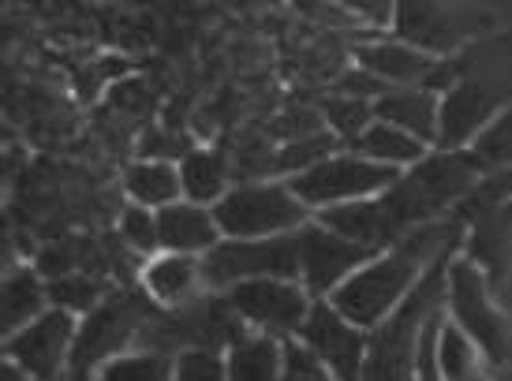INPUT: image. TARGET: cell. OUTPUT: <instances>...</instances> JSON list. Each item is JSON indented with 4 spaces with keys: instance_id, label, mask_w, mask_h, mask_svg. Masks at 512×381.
<instances>
[{
    "instance_id": "cell-16",
    "label": "cell",
    "mask_w": 512,
    "mask_h": 381,
    "mask_svg": "<svg viewBox=\"0 0 512 381\" xmlns=\"http://www.w3.org/2000/svg\"><path fill=\"white\" fill-rule=\"evenodd\" d=\"M157 232H161V251L172 254H195V258H206L217 243L225 240L221 228H217L214 210L206 206H195V202H172L157 213Z\"/></svg>"
},
{
    "instance_id": "cell-4",
    "label": "cell",
    "mask_w": 512,
    "mask_h": 381,
    "mask_svg": "<svg viewBox=\"0 0 512 381\" xmlns=\"http://www.w3.org/2000/svg\"><path fill=\"white\" fill-rule=\"evenodd\" d=\"M214 217L225 240L296 236L314 221V213L299 202L288 180H240L214 206Z\"/></svg>"
},
{
    "instance_id": "cell-6",
    "label": "cell",
    "mask_w": 512,
    "mask_h": 381,
    "mask_svg": "<svg viewBox=\"0 0 512 381\" xmlns=\"http://www.w3.org/2000/svg\"><path fill=\"white\" fill-rule=\"evenodd\" d=\"M400 180L397 169L378 165L370 157L356 154V150H337L326 161H318L314 169L303 176L288 180V187L296 191V198L311 213L333 210V206H348V202H363V198H378Z\"/></svg>"
},
{
    "instance_id": "cell-5",
    "label": "cell",
    "mask_w": 512,
    "mask_h": 381,
    "mask_svg": "<svg viewBox=\"0 0 512 381\" xmlns=\"http://www.w3.org/2000/svg\"><path fill=\"white\" fill-rule=\"evenodd\" d=\"M494 30H498V19L483 8L412 0V4H397V19H393L389 34L408 42L419 53H427V57L449 60L456 53H464L468 45L490 38Z\"/></svg>"
},
{
    "instance_id": "cell-27",
    "label": "cell",
    "mask_w": 512,
    "mask_h": 381,
    "mask_svg": "<svg viewBox=\"0 0 512 381\" xmlns=\"http://www.w3.org/2000/svg\"><path fill=\"white\" fill-rule=\"evenodd\" d=\"M172 381H228L225 352H210V348H187L176 355V374Z\"/></svg>"
},
{
    "instance_id": "cell-28",
    "label": "cell",
    "mask_w": 512,
    "mask_h": 381,
    "mask_svg": "<svg viewBox=\"0 0 512 381\" xmlns=\"http://www.w3.org/2000/svg\"><path fill=\"white\" fill-rule=\"evenodd\" d=\"M486 169H512V109L498 116V124L471 146Z\"/></svg>"
},
{
    "instance_id": "cell-7",
    "label": "cell",
    "mask_w": 512,
    "mask_h": 381,
    "mask_svg": "<svg viewBox=\"0 0 512 381\" xmlns=\"http://www.w3.org/2000/svg\"><path fill=\"white\" fill-rule=\"evenodd\" d=\"M206 292L225 296L243 281L281 277L299 281V243L296 236H273V240H221L202 258Z\"/></svg>"
},
{
    "instance_id": "cell-1",
    "label": "cell",
    "mask_w": 512,
    "mask_h": 381,
    "mask_svg": "<svg viewBox=\"0 0 512 381\" xmlns=\"http://www.w3.org/2000/svg\"><path fill=\"white\" fill-rule=\"evenodd\" d=\"M456 247H464V225L453 221V217L415 228L412 236H404V240L393 243L389 251H382L378 258H370L359 273H352V277L329 296V303H333L348 322H356L359 329L370 333V329H378L389 314H397V307L419 288V281L438 266L445 254L456 251Z\"/></svg>"
},
{
    "instance_id": "cell-12",
    "label": "cell",
    "mask_w": 512,
    "mask_h": 381,
    "mask_svg": "<svg viewBox=\"0 0 512 381\" xmlns=\"http://www.w3.org/2000/svg\"><path fill=\"white\" fill-rule=\"evenodd\" d=\"M139 284H143V292L150 296V303H157L161 311L191 307V303H199V299L206 296L202 258H195V254L161 251L143 262Z\"/></svg>"
},
{
    "instance_id": "cell-19",
    "label": "cell",
    "mask_w": 512,
    "mask_h": 381,
    "mask_svg": "<svg viewBox=\"0 0 512 381\" xmlns=\"http://www.w3.org/2000/svg\"><path fill=\"white\" fill-rule=\"evenodd\" d=\"M124 198L131 206H143V210L161 213L165 206L184 198V184H180V165L172 157H139L131 161L124 176H120Z\"/></svg>"
},
{
    "instance_id": "cell-11",
    "label": "cell",
    "mask_w": 512,
    "mask_h": 381,
    "mask_svg": "<svg viewBox=\"0 0 512 381\" xmlns=\"http://www.w3.org/2000/svg\"><path fill=\"white\" fill-rule=\"evenodd\" d=\"M299 340L322 359V367L337 381H363L370 333L359 329L356 322H348L329 299H314L311 314L299 329Z\"/></svg>"
},
{
    "instance_id": "cell-3",
    "label": "cell",
    "mask_w": 512,
    "mask_h": 381,
    "mask_svg": "<svg viewBox=\"0 0 512 381\" xmlns=\"http://www.w3.org/2000/svg\"><path fill=\"white\" fill-rule=\"evenodd\" d=\"M445 318L475 340V348L486 355L490 367H509L512 363V318L494 296V284L468 254L460 251L449 262V281H445Z\"/></svg>"
},
{
    "instance_id": "cell-18",
    "label": "cell",
    "mask_w": 512,
    "mask_h": 381,
    "mask_svg": "<svg viewBox=\"0 0 512 381\" xmlns=\"http://www.w3.org/2000/svg\"><path fill=\"white\" fill-rule=\"evenodd\" d=\"M180 184H184V198L195 206L214 210L217 202L236 187L232 180V161L225 157V150L217 146H191L180 154Z\"/></svg>"
},
{
    "instance_id": "cell-17",
    "label": "cell",
    "mask_w": 512,
    "mask_h": 381,
    "mask_svg": "<svg viewBox=\"0 0 512 381\" xmlns=\"http://www.w3.org/2000/svg\"><path fill=\"white\" fill-rule=\"evenodd\" d=\"M374 120L400 127L415 135L419 142H427L430 150L438 146V127H441V98L427 86H404V90H385L382 98L374 101Z\"/></svg>"
},
{
    "instance_id": "cell-29",
    "label": "cell",
    "mask_w": 512,
    "mask_h": 381,
    "mask_svg": "<svg viewBox=\"0 0 512 381\" xmlns=\"http://www.w3.org/2000/svg\"><path fill=\"white\" fill-rule=\"evenodd\" d=\"M281 381H337L322 367V359L303 344L299 337L285 340V367H281Z\"/></svg>"
},
{
    "instance_id": "cell-2",
    "label": "cell",
    "mask_w": 512,
    "mask_h": 381,
    "mask_svg": "<svg viewBox=\"0 0 512 381\" xmlns=\"http://www.w3.org/2000/svg\"><path fill=\"white\" fill-rule=\"evenodd\" d=\"M157 311L161 307L150 303L146 292L116 288L101 307H94L86 318H79L72 363H68V381H98V374L113 359L135 352L146 333V325L154 322Z\"/></svg>"
},
{
    "instance_id": "cell-26",
    "label": "cell",
    "mask_w": 512,
    "mask_h": 381,
    "mask_svg": "<svg viewBox=\"0 0 512 381\" xmlns=\"http://www.w3.org/2000/svg\"><path fill=\"white\" fill-rule=\"evenodd\" d=\"M116 236L120 243L128 247L131 254H139V258H154L161 254V232H157V213L154 210H143V206H124L120 210V221H116Z\"/></svg>"
},
{
    "instance_id": "cell-25",
    "label": "cell",
    "mask_w": 512,
    "mask_h": 381,
    "mask_svg": "<svg viewBox=\"0 0 512 381\" xmlns=\"http://www.w3.org/2000/svg\"><path fill=\"white\" fill-rule=\"evenodd\" d=\"M322 120H326V131H333L344 146H352V142L374 124V101H359V98H329L322 105Z\"/></svg>"
},
{
    "instance_id": "cell-21",
    "label": "cell",
    "mask_w": 512,
    "mask_h": 381,
    "mask_svg": "<svg viewBox=\"0 0 512 381\" xmlns=\"http://www.w3.org/2000/svg\"><path fill=\"white\" fill-rule=\"evenodd\" d=\"M228 381H281L285 367V340L266 333H247L225 352Z\"/></svg>"
},
{
    "instance_id": "cell-24",
    "label": "cell",
    "mask_w": 512,
    "mask_h": 381,
    "mask_svg": "<svg viewBox=\"0 0 512 381\" xmlns=\"http://www.w3.org/2000/svg\"><path fill=\"white\" fill-rule=\"evenodd\" d=\"M172 374H176V355L135 348V352L113 359L98 374V381H172Z\"/></svg>"
},
{
    "instance_id": "cell-10",
    "label": "cell",
    "mask_w": 512,
    "mask_h": 381,
    "mask_svg": "<svg viewBox=\"0 0 512 381\" xmlns=\"http://www.w3.org/2000/svg\"><path fill=\"white\" fill-rule=\"evenodd\" d=\"M296 243H299V284L314 299H329L352 273H359L370 258H378V251L344 240V236L329 232L318 221L299 228Z\"/></svg>"
},
{
    "instance_id": "cell-13",
    "label": "cell",
    "mask_w": 512,
    "mask_h": 381,
    "mask_svg": "<svg viewBox=\"0 0 512 381\" xmlns=\"http://www.w3.org/2000/svg\"><path fill=\"white\" fill-rule=\"evenodd\" d=\"M356 68L370 71L389 90H404V86H427L430 75L438 71V60L393 34H385V38H370V42L356 45Z\"/></svg>"
},
{
    "instance_id": "cell-20",
    "label": "cell",
    "mask_w": 512,
    "mask_h": 381,
    "mask_svg": "<svg viewBox=\"0 0 512 381\" xmlns=\"http://www.w3.org/2000/svg\"><path fill=\"white\" fill-rule=\"evenodd\" d=\"M348 150H356V154L370 157V161H378V165H389V169H397V172H408L412 165H419V161L430 154L427 142H419L415 135H408V131H400V127H393V124H385V120H374Z\"/></svg>"
},
{
    "instance_id": "cell-22",
    "label": "cell",
    "mask_w": 512,
    "mask_h": 381,
    "mask_svg": "<svg viewBox=\"0 0 512 381\" xmlns=\"http://www.w3.org/2000/svg\"><path fill=\"white\" fill-rule=\"evenodd\" d=\"M486 355L475 348V340L464 337L449 318L438 333V370L445 381H490L486 378Z\"/></svg>"
},
{
    "instance_id": "cell-9",
    "label": "cell",
    "mask_w": 512,
    "mask_h": 381,
    "mask_svg": "<svg viewBox=\"0 0 512 381\" xmlns=\"http://www.w3.org/2000/svg\"><path fill=\"white\" fill-rule=\"evenodd\" d=\"M75 333H79V318L49 307L38 322L4 340V363H15L30 381H68Z\"/></svg>"
},
{
    "instance_id": "cell-23",
    "label": "cell",
    "mask_w": 512,
    "mask_h": 381,
    "mask_svg": "<svg viewBox=\"0 0 512 381\" xmlns=\"http://www.w3.org/2000/svg\"><path fill=\"white\" fill-rule=\"evenodd\" d=\"M113 292L116 288L101 273H68V277L49 281V307L68 311L75 318H86V314L94 311V307H101Z\"/></svg>"
},
{
    "instance_id": "cell-8",
    "label": "cell",
    "mask_w": 512,
    "mask_h": 381,
    "mask_svg": "<svg viewBox=\"0 0 512 381\" xmlns=\"http://www.w3.org/2000/svg\"><path fill=\"white\" fill-rule=\"evenodd\" d=\"M236 314L251 333H266L277 340L299 337V329L307 322L314 307V296L299 281H281V277H262V281H243L232 292Z\"/></svg>"
},
{
    "instance_id": "cell-14",
    "label": "cell",
    "mask_w": 512,
    "mask_h": 381,
    "mask_svg": "<svg viewBox=\"0 0 512 381\" xmlns=\"http://www.w3.org/2000/svg\"><path fill=\"white\" fill-rule=\"evenodd\" d=\"M464 254L486 273L494 288H505L512 273V202H501L464 228Z\"/></svg>"
},
{
    "instance_id": "cell-15",
    "label": "cell",
    "mask_w": 512,
    "mask_h": 381,
    "mask_svg": "<svg viewBox=\"0 0 512 381\" xmlns=\"http://www.w3.org/2000/svg\"><path fill=\"white\" fill-rule=\"evenodd\" d=\"M49 311V281H45L34 262H19V266L4 269L0 281V333L4 340L15 337L19 329L38 322Z\"/></svg>"
}]
</instances>
